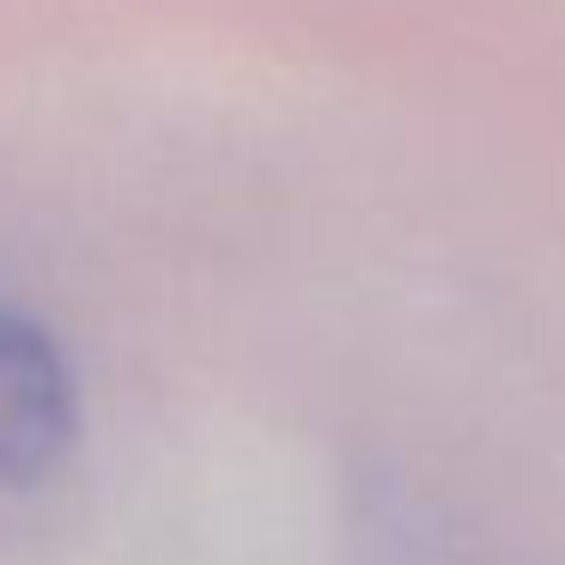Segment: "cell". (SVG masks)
I'll list each match as a JSON object with an SVG mask.
<instances>
[{
	"label": "cell",
	"mask_w": 565,
	"mask_h": 565,
	"mask_svg": "<svg viewBox=\"0 0 565 565\" xmlns=\"http://www.w3.org/2000/svg\"><path fill=\"white\" fill-rule=\"evenodd\" d=\"M74 371L43 322L0 310V487L43 475L74 444Z\"/></svg>",
	"instance_id": "obj_1"
}]
</instances>
